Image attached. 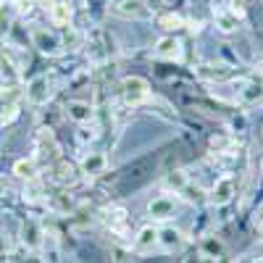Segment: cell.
<instances>
[{
  "mask_svg": "<svg viewBox=\"0 0 263 263\" xmlns=\"http://www.w3.org/2000/svg\"><path fill=\"white\" fill-rule=\"evenodd\" d=\"M108 13L119 16V18H135V21L153 18V8L145 0H114V3L108 6Z\"/></svg>",
  "mask_w": 263,
  "mask_h": 263,
  "instance_id": "cell-1",
  "label": "cell"
},
{
  "mask_svg": "<svg viewBox=\"0 0 263 263\" xmlns=\"http://www.w3.org/2000/svg\"><path fill=\"white\" fill-rule=\"evenodd\" d=\"M121 95L129 105H140L150 98V84H147L145 77H135V74L124 77L121 79Z\"/></svg>",
  "mask_w": 263,
  "mask_h": 263,
  "instance_id": "cell-2",
  "label": "cell"
},
{
  "mask_svg": "<svg viewBox=\"0 0 263 263\" xmlns=\"http://www.w3.org/2000/svg\"><path fill=\"white\" fill-rule=\"evenodd\" d=\"M32 42H34V48L42 53V55H58L63 50V42L55 32L45 29V27H34L32 29Z\"/></svg>",
  "mask_w": 263,
  "mask_h": 263,
  "instance_id": "cell-3",
  "label": "cell"
},
{
  "mask_svg": "<svg viewBox=\"0 0 263 263\" xmlns=\"http://www.w3.org/2000/svg\"><path fill=\"white\" fill-rule=\"evenodd\" d=\"M177 197L171 195H158L153 197V200L147 203V216L153 218V221H166V218H171L174 213H177Z\"/></svg>",
  "mask_w": 263,
  "mask_h": 263,
  "instance_id": "cell-4",
  "label": "cell"
},
{
  "mask_svg": "<svg viewBox=\"0 0 263 263\" xmlns=\"http://www.w3.org/2000/svg\"><path fill=\"white\" fill-rule=\"evenodd\" d=\"M234 195H237L234 179L229 177V174H224V177L216 179V184H213V190H211V203H213V205H229V203L234 200Z\"/></svg>",
  "mask_w": 263,
  "mask_h": 263,
  "instance_id": "cell-5",
  "label": "cell"
},
{
  "mask_svg": "<svg viewBox=\"0 0 263 263\" xmlns=\"http://www.w3.org/2000/svg\"><path fill=\"white\" fill-rule=\"evenodd\" d=\"M184 242H187V237H184L182 229H177V227H163V229H158V248H161V250L177 253V250L184 248Z\"/></svg>",
  "mask_w": 263,
  "mask_h": 263,
  "instance_id": "cell-6",
  "label": "cell"
},
{
  "mask_svg": "<svg viewBox=\"0 0 263 263\" xmlns=\"http://www.w3.org/2000/svg\"><path fill=\"white\" fill-rule=\"evenodd\" d=\"M27 100L34 103V105H45L50 100V82H48V77H34L27 84Z\"/></svg>",
  "mask_w": 263,
  "mask_h": 263,
  "instance_id": "cell-7",
  "label": "cell"
},
{
  "mask_svg": "<svg viewBox=\"0 0 263 263\" xmlns=\"http://www.w3.org/2000/svg\"><path fill=\"white\" fill-rule=\"evenodd\" d=\"M66 116H69L74 124H90L95 119V108L90 103L71 100V103H66Z\"/></svg>",
  "mask_w": 263,
  "mask_h": 263,
  "instance_id": "cell-8",
  "label": "cell"
},
{
  "mask_svg": "<svg viewBox=\"0 0 263 263\" xmlns=\"http://www.w3.org/2000/svg\"><path fill=\"white\" fill-rule=\"evenodd\" d=\"M158 245V229L153 227V224H145L140 232H137V237H135V253H153V248Z\"/></svg>",
  "mask_w": 263,
  "mask_h": 263,
  "instance_id": "cell-9",
  "label": "cell"
},
{
  "mask_svg": "<svg viewBox=\"0 0 263 263\" xmlns=\"http://www.w3.org/2000/svg\"><path fill=\"white\" fill-rule=\"evenodd\" d=\"M21 242H24L29 250H37L42 242H45V232L40 229L37 221H32V218H29V221L21 224Z\"/></svg>",
  "mask_w": 263,
  "mask_h": 263,
  "instance_id": "cell-10",
  "label": "cell"
},
{
  "mask_svg": "<svg viewBox=\"0 0 263 263\" xmlns=\"http://www.w3.org/2000/svg\"><path fill=\"white\" fill-rule=\"evenodd\" d=\"M156 55L161 58H168V61H179L182 58V42L174 37V34H166L156 42Z\"/></svg>",
  "mask_w": 263,
  "mask_h": 263,
  "instance_id": "cell-11",
  "label": "cell"
},
{
  "mask_svg": "<svg viewBox=\"0 0 263 263\" xmlns=\"http://www.w3.org/2000/svg\"><path fill=\"white\" fill-rule=\"evenodd\" d=\"M105 224H108V229H111V232H116L119 237H124L126 234V224H129V216L119 205L116 208H108L105 211Z\"/></svg>",
  "mask_w": 263,
  "mask_h": 263,
  "instance_id": "cell-12",
  "label": "cell"
},
{
  "mask_svg": "<svg viewBox=\"0 0 263 263\" xmlns=\"http://www.w3.org/2000/svg\"><path fill=\"white\" fill-rule=\"evenodd\" d=\"M105 168H108V158L103 153H87L82 158V174H87V177H98Z\"/></svg>",
  "mask_w": 263,
  "mask_h": 263,
  "instance_id": "cell-13",
  "label": "cell"
},
{
  "mask_svg": "<svg viewBox=\"0 0 263 263\" xmlns=\"http://www.w3.org/2000/svg\"><path fill=\"white\" fill-rule=\"evenodd\" d=\"M37 150H40V158H45V161H53V158L58 156V142L53 140L50 129H42V132H40V137H37Z\"/></svg>",
  "mask_w": 263,
  "mask_h": 263,
  "instance_id": "cell-14",
  "label": "cell"
},
{
  "mask_svg": "<svg viewBox=\"0 0 263 263\" xmlns=\"http://www.w3.org/2000/svg\"><path fill=\"white\" fill-rule=\"evenodd\" d=\"M71 16H74V8L66 3V0H55V6L50 11V21L55 27H69L71 24Z\"/></svg>",
  "mask_w": 263,
  "mask_h": 263,
  "instance_id": "cell-15",
  "label": "cell"
},
{
  "mask_svg": "<svg viewBox=\"0 0 263 263\" xmlns=\"http://www.w3.org/2000/svg\"><path fill=\"white\" fill-rule=\"evenodd\" d=\"M239 98H242V103H248V105L263 103V82H258V79L248 82L242 90H239Z\"/></svg>",
  "mask_w": 263,
  "mask_h": 263,
  "instance_id": "cell-16",
  "label": "cell"
},
{
  "mask_svg": "<svg viewBox=\"0 0 263 263\" xmlns=\"http://www.w3.org/2000/svg\"><path fill=\"white\" fill-rule=\"evenodd\" d=\"M55 179L61 184H77L79 182V168L71 163V161H61L55 166Z\"/></svg>",
  "mask_w": 263,
  "mask_h": 263,
  "instance_id": "cell-17",
  "label": "cell"
},
{
  "mask_svg": "<svg viewBox=\"0 0 263 263\" xmlns=\"http://www.w3.org/2000/svg\"><path fill=\"white\" fill-rule=\"evenodd\" d=\"M13 177L24 179V182H32L37 177V161L34 158H18L13 163Z\"/></svg>",
  "mask_w": 263,
  "mask_h": 263,
  "instance_id": "cell-18",
  "label": "cell"
},
{
  "mask_svg": "<svg viewBox=\"0 0 263 263\" xmlns=\"http://www.w3.org/2000/svg\"><path fill=\"white\" fill-rule=\"evenodd\" d=\"M187 184H190V177H187V171H182V168L168 171L166 179H163V187H166V190H174L177 195H182V190H184Z\"/></svg>",
  "mask_w": 263,
  "mask_h": 263,
  "instance_id": "cell-19",
  "label": "cell"
},
{
  "mask_svg": "<svg viewBox=\"0 0 263 263\" xmlns=\"http://www.w3.org/2000/svg\"><path fill=\"white\" fill-rule=\"evenodd\" d=\"M213 16H216V29H218V32H224V34L237 32L239 18H237L232 11H213Z\"/></svg>",
  "mask_w": 263,
  "mask_h": 263,
  "instance_id": "cell-20",
  "label": "cell"
},
{
  "mask_svg": "<svg viewBox=\"0 0 263 263\" xmlns=\"http://www.w3.org/2000/svg\"><path fill=\"white\" fill-rule=\"evenodd\" d=\"M13 13H16V3H13V0H0V37L11 29Z\"/></svg>",
  "mask_w": 263,
  "mask_h": 263,
  "instance_id": "cell-21",
  "label": "cell"
},
{
  "mask_svg": "<svg viewBox=\"0 0 263 263\" xmlns=\"http://www.w3.org/2000/svg\"><path fill=\"white\" fill-rule=\"evenodd\" d=\"M0 77H3L6 82H18V69H16V63L3 53V50H0Z\"/></svg>",
  "mask_w": 263,
  "mask_h": 263,
  "instance_id": "cell-22",
  "label": "cell"
},
{
  "mask_svg": "<svg viewBox=\"0 0 263 263\" xmlns=\"http://www.w3.org/2000/svg\"><path fill=\"white\" fill-rule=\"evenodd\" d=\"M184 24H187V21H184L179 13H163V16L158 18V27L166 29V32H177V29H182Z\"/></svg>",
  "mask_w": 263,
  "mask_h": 263,
  "instance_id": "cell-23",
  "label": "cell"
},
{
  "mask_svg": "<svg viewBox=\"0 0 263 263\" xmlns=\"http://www.w3.org/2000/svg\"><path fill=\"white\" fill-rule=\"evenodd\" d=\"M203 253H205V258H221L224 255V245L218 242L216 237H205L203 239Z\"/></svg>",
  "mask_w": 263,
  "mask_h": 263,
  "instance_id": "cell-24",
  "label": "cell"
},
{
  "mask_svg": "<svg viewBox=\"0 0 263 263\" xmlns=\"http://www.w3.org/2000/svg\"><path fill=\"white\" fill-rule=\"evenodd\" d=\"M40 192H42V187L32 179V182H29V187L24 190V200H32V203H34V200H40Z\"/></svg>",
  "mask_w": 263,
  "mask_h": 263,
  "instance_id": "cell-25",
  "label": "cell"
},
{
  "mask_svg": "<svg viewBox=\"0 0 263 263\" xmlns=\"http://www.w3.org/2000/svg\"><path fill=\"white\" fill-rule=\"evenodd\" d=\"M6 111H8V114H0V124H11V121L18 116V105L13 103V105H8V108H6Z\"/></svg>",
  "mask_w": 263,
  "mask_h": 263,
  "instance_id": "cell-26",
  "label": "cell"
},
{
  "mask_svg": "<svg viewBox=\"0 0 263 263\" xmlns=\"http://www.w3.org/2000/svg\"><path fill=\"white\" fill-rule=\"evenodd\" d=\"M32 8H34V0H18V6H16L18 13H29Z\"/></svg>",
  "mask_w": 263,
  "mask_h": 263,
  "instance_id": "cell-27",
  "label": "cell"
},
{
  "mask_svg": "<svg viewBox=\"0 0 263 263\" xmlns=\"http://www.w3.org/2000/svg\"><path fill=\"white\" fill-rule=\"evenodd\" d=\"M34 3H37L42 11H48V13H50V11H53V6H55V0H34Z\"/></svg>",
  "mask_w": 263,
  "mask_h": 263,
  "instance_id": "cell-28",
  "label": "cell"
},
{
  "mask_svg": "<svg viewBox=\"0 0 263 263\" xmlns=\"http://www.w3.org/2000/svg\"><path fill=\"white\" fill-rule=\"evenodd\" d=\"M6 248H8V242H6L3 237H0V253H6Z\"/></svg>",
  "mask_w": 263,
  "mask_h": 263,
  "instance_id": "cell-29",
  "label": "cell"
},
{
  "mask_svg": "<svg viewBox=\"0 0 263 263\" xmlns=\"http://www.w3.org/2000/svg\"><path fill=\"white\" fill-rule=\"evenodd\" d=\"M258 232L263 234V218H260V221H258Z\"/></svg>",
  "mask_w": 263,
  "mask_h": 263,
  "instance_id": "cell-30",
  "label": "cell"
},
{
  "mask_svg": "<svg viewBox=\"0 0 263 263\" xmlns=\"http://www.w3.org/2000/svg\"><path fill=\"white\" fill-rule=\"evenodd\" d=\"M253 263H263V258H255V260H253Z\"/></svg>",
  "mask_w": 263,
  "mask_h": 263,
  "instance_id": "cell-31",
  "label": "cell"
},
{
  "mask_svg": "<svg viewBox=\"0 0 263 263\" xmlns=\"http://www.w3.org/2000/svg\"><path fill=\"white\" fill-rule=\"evenodd\" d=\"M260 171H263V161H260Z\"/></svg>",
  "mask_w": 263,
  "mask_h": 263,
  "instance_id": "cell-32",
  "label": "cell"
}]
</instances>
